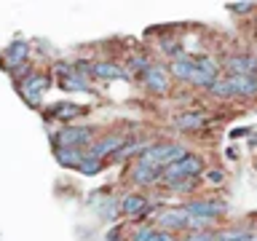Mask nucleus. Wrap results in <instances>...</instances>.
<instances>
[{"label":"nucleus","instance_id":"nucleus-1","mask_svg":"<svg viewBox=\"0 0 257 241\" xmlns=\"http://www.w3.org/2000/svg\"><path fill=\"white\" fill-rule=\"evenodd\" d=\"M209 94L212 96H254L257 94V75H225L217 78L212 86H209Z\"/></svg>","mask_w":257,"mask_h":241},{"label":"nucleus","instance_id":"nucleus-2","mask_svg":"<svg viewBox=\"0 0 257 241\" xmlns=\"http://www.w3.org/2000/svg\"><path fill=\"white\" fill-rule=\"evenodd\" d=\"M188 156V150H185V145H177V142H150V148L140 156L142 164H148V166H156L164 172L166 166H172L177 164L180 158Z\"/></svg>","mask_w":257,"mask_h":241},{"label":"nucleus","instance_id":"nucleus-3","mask_svg":"<svg viewBox=\"0 0 257 241\" xmlns=\"http://www.w3.org/2000/svg\"><path fill=\"white\" fill-rule=\"evenodd\" d=\"M198 174H204V158L196 156V153H188L185 158H180L177 164L166 166L161 172V182L172 188V185L182 182V180H196Z\"/></svg>","mask_w":257,"mask_h":241},{"label":"nucleus","instance_id":"nucleus-4","mask_svg":"<svg viewBox=\"0 0 257 241\" xmlns=\"http://www.w3.org/2000/svg\"><path fill=\"white\" fill-rule=\"evenodd\" d=\"M51 88V75L46 72H27L22 80H19V94L24 96V102L38 107L43 102V94Z\"/></svg>","mask_w":257,"mask_h":241},{"label":"nucleus","instance_id":"nucleus-5","mask_svg":"<svg viewBox=\"0 0 257 241\" xmlns=\"http://www.w3.org/2000/svg\"><path fill=\"white\" fill-rule=\"evenodd\" d=\"M54 148H86V145H94V132L83 126H64L62 132H56L54 137Z\"/></svg>","mask_w":257,"mask_h":241},{"label":"nucleus","instance_id":"nucleus-6","mask_svg":"<svg viewBox=\"0 0 257 241\" xmlns=\"http://www.w3.org/2000/svg\"><path fill=\"white\" fill-rule=\"evenodd\" d=\"M142 78H145V86H148L150 94H169V88H172V72L164 64H150L142 72Z\"/></svg>","mask_w":257,"mask_h":241},{"label":"nucleus","instance_id":"nucleus-7","mask_svg":"<svg viewBox=\"0 0 257 241\" xmlns=\"http://www.w3.org/2000/svg\"><path fill=\"white\" fill-rule=\"evenodd\" d=\"M188 222H190V214L185 212L182 206H174V209H164L158 214V230H166V233H177V230H188Z\"/></svg>","mask_w":257,"mask_h":241},{"label":"nucleus","instance_id":"nucleus-8","mask_svg":"<svg viewBox=\"0 0 257 241\" xmlns=\"http://www.w3.org/2000/svg\"><path fill=\"white\" fill-rule=\"evenodd\" d=\"M190 217H206V220H214V217H222L228 214V204L225 201H188L182 206Z\"/></svg>","mask_w":257,"mask_h":241},{"label":"nucleus","instance_id":"nucleus-9","mask_svg":"<svg viewBox=\"0 0 257 241\" xmlns=\"http://www.w3.org/2000/svg\"><path fill=\"white\" fill-rule=\"evenodd\" d=\"M123 148H126V134H107V137L94 140V145H91L88 153L96 156V158H104V156H118Z\"/></svg>","mask_w":257,"mask_h":241},{"label":"nucleus","instance_id":"nucleus-10","mask_svg":"<svg viewBox=\"0 0 257 241\" xmlns=\"http://www.w3.org/2000/svg\"><path fill=\"white\" fill-rule=\"evenodd\" d=\"M148 206H150V201L142 193H123L118 198V212L123 217H142V214H148Z\"/></svg>","mask_w":257,"mask_h":241},{"label":"nucleus","instance_id":"nucleus-11","mask_svg":"<svg viewBox=\"0 0 257 241\" xmlns=\"http://www.w3.org/2000/svg\"><path fill=\"white\" fill-rule=\"evenodd\" d=\"M169 70H172V78L182 80V83H193V78H196V72H198V59L185 54L180 59H172Z\"/></svg>","mask_w":257,"mask_h":241},{"label":"nucleus","instance_id":"nucleus-12","mask_svg":"<svg viewBox=\"0 0 257 241\" xmlns=\"http://www.w3.org/2000/svg\"><path fill=\"white\" fill-rule=\"evenodd\" d=\"M27 54H30L27 43H11L8 48H3V54H0V64H3L8 72H14L27 62Z\"/></svg>","mask_w":257,"mask_h":241},{"label":"nucleus","instance_id":"nucleus-13","mask_svg":"<svg viewBox=\"0 0 257 241\" xmlns=\"http://www.w3.org/2000/svg\"><path fill=\"white\" fill-rule=\"evenodd\" d=\"M225 67H228V75H254L257 59L249 54H233L230 59L225 62Z\"/></svg>","mask_w":257,"mask_h":241},{"label":"nucleus","instance_id":"nucleus-14","mask_svg":"<svg viewBox=\"0 0 257 241\" xmlns=\"http://www.w3.org/2000/svg\"><path fill=\"white\" fill-rule=\"evenodd\" d=\"M128 177H132L134 185H142V188H148V185H156V182H158L161 169L148 166V164H142V161H137V164L132 166V172H128Z\"/></svg>","mask_w":257,"mask_h":241},{"label":"nucleus","instance_id":"nucleus-15","mask_svg":"<svg viewBox=\"0 0 257 241\" xmlns=\"http://www.w3.org/2000/svg\"><path fill=\"white\" fill-rule=\"evenodd\" d=\"M174 126L180 132H198V129L206 126V115L201 110H188V112H180L174 118Z\"/></svg>","mask_w":257,"mask_h":241},{"label":"nucleus","instance_id":"nucleus-16","mask_svg":"<svg viewBox=\"0 0 257 241\" xmlns=\"http://www.w3.org/2000/svg\"><path fill=\"white\" fill-rule=\"evenodd\" d=\"M91 75L102 78V80H115V78H128V72L120 70L118 64H112V62H94L91 64Z\"/></svg>","mask_w":257,"mask_h":241},{"label":"nucleus","instance_id":"nucleus-17","mask_svg":"<svg viewBox=\"0 0 257 241\" xmlns=\"http://www.w3.org/2000/svg\"><path fill=\"white\" fill-rule=\"evenodd\" d=\"M48 112H51V118H56V120H72L78 115H86V107L72 104V102H59V104H54Z\"/></svg>","mask_w":257,"mask_h":241},{"label":"nucleus","instance_id":"nucleus-18","mask_svg":"<svg viewBox=\"0 0 257 241\" xmlns=\"http://www.w3.org/2000/svg\"><path fill=\"white\" fill-rule=\"evenodd\" d=\"M86 153L83 150H75V148H56V161L64 166V169H78L83 164Z\"/></svg>","mask_w":257,"mask_h":241},{"label":"nucleus","instance_id":"nucleus-19","mask_svg":"<svg viewBox=\"0 0 257 241\" xmlns=\"http://www.w3.org/2000/svg\"><path fill=\"white\" fill-rule=\"evenodd\" d=\"M59 86L64 88V91H88V83H86V78H83L80 70H72L70 75H64L59 80Z\"/></svg>","mask_w":257,"mask_h":241},{"label":"nucleus","instance_id":"nucleus-20","mask_svg":"<svg viewBox=\"0 0 257 241\" xmlns=\"http://www.w3.org/2000/svg\"><path fill=\"white\" fill-rule=\"evenodd\" d=\"M102 166H104L102 158H96V156H91V153H86V158H83V164L78 166V172L83 174V177H94V174L102 172Z\"/></svg>","mask_w":257,"mask_h":241},{"label":"nucleus","instance_id":"nucleus-21","mask_svg":"<svg viewBox=\"0 0 257 241\" xmlns=\"http://www.w3.org/2000/svg\"><path fill=\"white\" fill-rule=\"evenodd\" d=\"M156 230H158V228H153L150 222H145V225H137L128 238H132V241H150L153 236H156Z\"/></svg>","mask_w":257,"mask_h":241},{"label":"nucleus","instance_id":"nucleus-22","mask_svg":"<svg viewBox=\"0 0 257 241\" xmlns=\"http://www.w3.org/2000/svg\"><path fill=\"white\" fill-rule=\"evenodd\" d=\"M206 182L209 185H222L225 182V172H222V169H206Z\"/></svg>","mask_w":257,"mask_h":241},{"label":"nucleus","instance_id":"nucleus-23","mask_svg":"<svg viewBox=\"0 0 257 241\" xmlns=\"http://www.w3.org/2000/svg\"><path fill=\"white\" fill-rule=\"evenodd\" d=\"M185 241H217V233H212V230H201V233H193V236H188Z\"/></svg>","mask_w":257,"mask_h":241},{"label":"nucleus","instance_id":"nucleus-24","mask_svg":"<svg viewBox=\"0 0 257 241\" xmlns=\"http://www.w3.org/2000/svg\"><path fill=\"white\" fill-rule=\"evenodd\" d=\"M257 3H230L228 8H230V11L233 14H249V11H252V8H254Z\"/></svg>","mask_w":257,"mask_h":241},{"label":"nucleus","instance_id":"nucleus-25","mask_svg":"<svg viewBox=\"0 0 257 241\" xmlns=\"http://www.w3.org/2000/svg\"><path fill=\"white\" fill-rule=\"evenodd\" d=\"M150 241H177L174 233H166V230H156V236H153Z\"/></svg>","mask_w":257,"mask_h":241},{"label":"nucleus","instance_id":"nucleus-26","mask_svg":"<svg viewBox=\"0 0 257 241\" xmlns=\"http://www.w3.org/2000/svg\"><path fill=\"white\" fill-rule=\"evenodd\" d=\"M246 134H249V129H244V126L230 129V140H241V137H246Z\"/></svg>","mask_w":257,"mask_h":241},{"label":"nucleus","instance_id":"nucleus-27","mask_svg":"<svg viewBox=\"0 0 257 241\" xmlns=\"http://www.w3.org/2000/svg\"><path fill=\"white\" fill-rule=\"evenodd\" d=\"M225 156H228L230 161H236V158H238V153H236V148H228V153H225Z\"/></svg>","mask_w":257,"mask_h":241}]
</instances>
